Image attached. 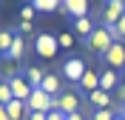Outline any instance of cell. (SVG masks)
I'll return each mask as SVG.
<instances>
[{
  "label": "cell",
  "mask_w": 125,
  "mask_h": 120,
  "mask_svg": "<svg viewBox=\"0 0 125 120\" xmlns=\"http://www.w3.org/2000/svg\"><path fill=\"white\" fill-rule=\"evenodd\" d=\"M85 72H88V66H85V60H83L80 54H65V57H62L60 74H62V80H68L71 86H77Z\"/></svg>",
  "instance_id": "obj_1"
},
{
  "label": "cell",
  "mask_w": 125,
  "mask_h": 120,
  "mask_svg": "<svg viewBox=\"0 0 125 120\" xmlns=\"http://www.w3.org/2000/svg\"><path fill=\"white\" fill-rule=\"evenodd\" d=\"M114 43H117V40L111 37V32H108V29H105L102 23H97V29L91 32V37L85 40V49L91 52V54L102 57V54H105V52H108L111 46H114Z\"/></svg>",
  "instance_id": "obj_2"
},
{
  "label": "cell",
  "mask_w": 125,
  "mask_h": 120,
  "mask_svg": "<svg viewBox=\"0 0 125 120\" xmlns=\"http://www.w3.org/2000/svg\"><path fill=\"white\" fill-rule=\"evenodd\" d=\"M34 54L37 57H43V60H51V57L60 52V43H57V34H51V32H37L34 34Z\"/></svg>",
  "instance_id": "obj_3"
},
{
  "label": "cell",
  "mask_w": 125,
  "mask_h": 120,
  "mask_svg": "<svg viewBox=\"0 0 125 120\" xmlns=\"http://www.w3.org/2000/svg\"><path fill=\"white\" fill-rule=\"evenodd\" d=\"M100 63L105 69H114V72H122L125 69V43H114V46L100 57Z\"/></svg>",
  "instance_id": "obj_4"
},
{
  "label": "cell",
  "mask_w": 125,
  "mask_h": 120,
  "mask_svg": "<svg viewBox=\"0 0 125 120\" xmlns=\"http://www.w3.org/2000/svg\"><path fill=\"white\" fill-rule=\"evenodd\" d=\"M102 26H117L125 14V0H102Z\"/></svg>",
  "instance_id": "obj_5"
},
{
  "label": "cell",
  "mask_w": 125,
  "mask_h": 120,
  "mask_svg": "<svg viewBox=\"0 0 125 120\" xmlns=\"http://www.w3.org/2000/svg\"><path fill=\"white\" fill-rule=\"evenodd\" d=\"M80 94L77 89H71V92H60V94L54 97V109H60L62 114H77L80 112Z\"/></svg>",
  "instance_id": "obj_6"
},
{
  "label": "cell",
  "mask_w": 125,
  "mask_h": 120,
  "mask_svg": "<svg viewBox=\"0 0 125 120\" xmlns=\"http://www.w3.org/2000/svg\"><path fill=\"white\" fill-rule=\"evenodd\" d=\"M6 80H9V89H11V94H14V100H23V103H26V100L31 97V92H34V89H31L29 83H26L23 72H20V74H17V72H11V74H9Z\"/></svg>",
  "instance_id": "obj_7"
},
{
  "label": "cell",
  "mask_w": 125,
  "mask_h": 120,
  "mask_svg": "<svg viewBox=\"0 0 125 120\" xmlns=\"http://www.w3.org/2000/svg\"><path fill=\"white\" fill-rule=\"evenodd\" d=\"M26 106H29V112H51L54 109V97L46 94L43 89H34L31 97L26 100Z\"/></svg>",
  "instance_id": "obj_8"
},
{
  "label": "cell",
  "mask_w": 125,
  "mask_h": 120,
  "mask_svg": "<svg viewBox=\"0 0 125 120\" xmlns=\"http://www.w3.org/2000/svg\"><path fill=\"white\" fill-rule=\"evenodd\" d=\"M97 89H100V72H97V69H88L85 74H83V80H80L77 83V92H83V94H91V92H97Z\"/></svg>",
  "instance_id": "obj_9"
},
{
  "label": "cell",
  "mask_w": 125,
  "mask_h": 120,
  "mask_svg": "<svg viewBox=\"0 0 125 120\" xmlns=\"http://www.w3.org/2000/svg\"><path fill=\"white\" fill-rule=\"evenodd\" d=\"M122 86V80H119V72H114V69H102L100 72V89L102 92H117V89Z\"/></svg>",
  "instance_id": "obj_10"
},
{
  "label": "cell",
  "mask_w": 125,
  "mask_h": 120,
  "mask_svg": "<svg viewBox=\"0 0 125 120\" xmlns=\"http://www.w3.org/2000/svg\"><path fill=\"white\" fill-rule=\"evenodd\" d=\"M62 9L71 20L77 17H88V0H62Z\"/></svg>",
  "instance_id": "obj_11"
},
{
  "label": "cell",
  "mask_w": 125,
  "mask_h": 120,
  "mask_svg": "<svg viewBox=\"0 0 125 120\" xmlns=\"http://www.w3.org/2000/svg\"><path fill=\"white\" fill-rule=\"evenodd\" d=\"M71 29H74V34H77V37L88 40V37H91V32L97 29V23H94L91 17H77V20H71Z\"/></svg>",
  "instance_id": "obj_12"
},
{
  "label": "cell",
  "mask_w": 125,
  "mask_h": 120,
  "mask_svg": "<svg viewBox=\"0 0 125 120\" xmlns=\"http://www.w3.org/2000/svg\"><path fill=\"white\" fill-rule=\"evenodd\" d=\"M29 52V46H26V37L23 34H14V43H11V49H9V54H6V60H23V54Z\"/></svg>",
  "instance_id": "obj_13"
},
{
  "label": "cell",
  "mask_w": 125,
  "mask_h": 120,
  "mask_svg": "<svg viewBox=\"0 0 125 120\" xmlns=\"http://www.w3.org/2000/svg\"><path fill=\"white\" fill-rule=\"evenodd\" d=\"M40 89H43L46 94L57 97V94L62 92V89H60V74H54V72H46V77H43V83H40Z\"/></svg>",
  "instance_id": "obj_14"
},
{
  "label": "cell",
  "mask_w": 125,
  "mask_h": 120,
  "mask_svg": "<svg viewBox=\"0 0 125 120\" xmlns=\"http://www.w3.org/2000/svg\"><path fill=\"white\" fill-rule=\"evenodd\" d=\"M88 103H91L94 109H111V103H114V97H111L108 92H102V89H97V92H91V94H88Z\"/></svg>",
  "instance_id": "obj_15"
},
{
  "label": "cell",
  "mask_w": 125,
  "mask_h": 120,
  "mask_svg": "<svg viewBox=\"0 0 125 120\" xmlns=\"http://www.w3.org/2000/svg\"><path fill=\"white\" fill-rule=\"evenodd\" d=\"M6 114H9V120H26L29 117V106H26L23 100H11V103L6 106Z\"/></svg>",
  "instance_id": "obj_16"
},
{
  "label": "cell",
  "mask_w": 125,
  "mask_h": 120,
  "mask_svg": "<svg viewBox=\"0 0 125 120\" xmlns=\"http://www.w3.org/2000/svg\"><path fill=\"white\" fill-rule=\"evenodd\" d=\"M23 77H26V83H29L31 89H40V83H43V77H46V72L37 69V66H29V69H23Z\"/></svg>",
  "instance_id": "obj_17"
},
{
  "label": "cell",
  "mask_w": 125,
  "mask_h": 120,
  "mask_svg": "<svg viewBox=\"0 0 125 120\" xmlns=\"http://www.w3.org/2000/svg\"><path fill=\"white\" fill-rule=\"evenodd\" d=\"M29 3L34 6V12H43V14H51L62 6V0H29Z\"/></svg>",
  "instance_id": "obj_18"
},
{
  "label": "cell",
  "mask_w": 125,
  "mask_h": 120,
  "mask_svg": "<svg viewBox=\"0 0 125 120\" xmlns=\"http://www.w3.org/2000/svg\"><path fill=\"white\" fill-rule=\"evenodd\" d=\"M14 29H0V57L9 54V49H11V43H14Z\"/></svg>",
  "instance_id": "obj_19"
},
{
  "label": "cell",
  "mask_w": 125,
  "mask_h": 120,
  "mask_svg": "<svg viewBox=\"0 0 125 120\" xmlns=\"http://www.w3.org/2000/svg\"><path fill=\"white\" fill-rule=\"evenodd\" d=\"M105 29L111 32V37L117 40V43H122V40H125V14L119 17V23H117V26H105Z\"/></svg>",
  "instance_id": "obj_20"
},
{
  "label": "cell",
  "mask_w": 125,
  "mask_h": 120,
  "mask_svg": "<svg viewBox=\"0 0 125 120\" xmlns=\"http://www.w3.org/2000/svg\"><path fill=\"white\" fill-rule=\"evenodd\" d=\"M88 120H117V112L114 109H94L88 114Z\"/></svg>",
  "instance_id": "obj_21"
},
{
  "label": "cell",
  "mask_w": 125,
  "mask_h": 120,
  "mask_svg": "<svg viewBox=\"0 0 125 120\" xmlns=\"http://www.w3.org/2000/svg\"><path fill=\"white\" fill-rule=\"evenodd\" d=\"M11 100H14V94L9 89V80H0V106H9Z\"/></svg>",
  "instance_id": "obj_22"
},
{
  "label": "cell",
  "mask_w": 125,
  "mask_h": 120,
  "mask_svg": "<svg viewBox=\"0 0 125 120\" xmlns=\"http://www.w3.org/2000/svg\"><path fill=\"white\" fill-rule=\"evenodd\" d=\"M57 43H60V49H74V34L71 32H60L57 34Z\"/></svg>",
  "instance_id": "obj_23"
},
{
  "label": "cell",
  "mask_w": 125,
  "mask_h": 120,
  "mask_svg": "<svg viewBox=\"0 0 125 120\" xmlns=\"http://www.w3.org/2000/svg\"><path fill=\"white\" fill-rule=\"evenodd\" d=\"M34 14H37V12H34V6H31V3H26V6L20 9V20H23V23H31V20H34Z\"/></svg>",
  "instance_id": "obj_24"
},
{
  "label": "cell",
  "mask_w": 125,
  "mask_h": 120,
  "mask_svg": "<svg viewBox=\"0 0 125 120\" xmlns=\"http://www.w3.org/2000/svg\"><path fill=\"white\" fill-rule=\"evenodd\" d=\"M14 32H17V34H23V37H26V34L31 32V23H23V20H20V23H17V29H14Z\"/></svg>",
  "instance_id": "obj_25"
},
{
  "label": "cell",
  "mask_w": 125,
  "mask_h": 120,
  "mask_svg": "<svg viewBox=\"0 0 125 120\" xmlns=\"http://www.w3.org/2000/svg\"><path fill=\"white\" fill-rule=\"evenodd\" d=\"M68 117V114H62L60 109H51V112H48V120H65Z\"/></svg>",
  "instance_id": "obj_26"
},
{
  "label": "cell",
  "mask_w": 125,
  "mask_h": 120,
  "mask_svg": "<svg viewBox=\"0 0 125 120\" xmlns=\"http://www.w3.org/2000/svg\"><path fill=\"white\" fill-rule=\"evenodd\" d=\"M29 120H48V112H29Z\"/></svg>",
  "instance_id": "obj_27"
},
{
  "label": "cell",
  "mask_w": 125,
  "mask_h": 120,
  "mask_svg": "<svg viewBox=\"0 0 125 120\" xmlns=\"http://www.w3.org/2000/svg\"><path fill=\"white\" fill-rule=\"evenodd\" d=\"M65 120H88V117H83V112H77V114H68Z\"/></svg>",
  "instance_id": "obj_28"
},
{
  "label": "cell",
  "mask_w": 125,
  "mask_h": 120,
  "mask_svg": "<svg viewBox=\"0 0 125 120\" xmlns=\"http://www.w3.org/2000/svg\"><path fill=\"white\" fill-rule=\"evenodd\" d=\"M117 114H122V117H125V100H119V109H117Z\"/></svg>",
  "instance_id": "obj_29"
},
{
  "label": "cell",
  "mask_w": 125,
  "mask_h": 120,
  "mask_svg": "<svg viewBox=\"0 0 125 120\" xmlns=\"http://www.w3.org/2000/svg\"><path fill=\"white\" fill-rule=\"evenodd\" d=\"M119 80H122V86H125V69H122V72H119Z\"/></svg>",
  "instance_id": "obj_30"
},
{
  "label": "cell",
  "mask_w": 125,
  "mask_h": 120,
  "mask_svg": "<svg viewBox=\"0 0 125 120\" xmlns=\"http://www.w3.org/2000/svg\"><path fill=\"white\" fill-rule=\"evenodd\" d=\"M117 120H125V117H122V114H117Z\"/></svg>",
  "instance_id": "obj_31"
}]
</instances>
